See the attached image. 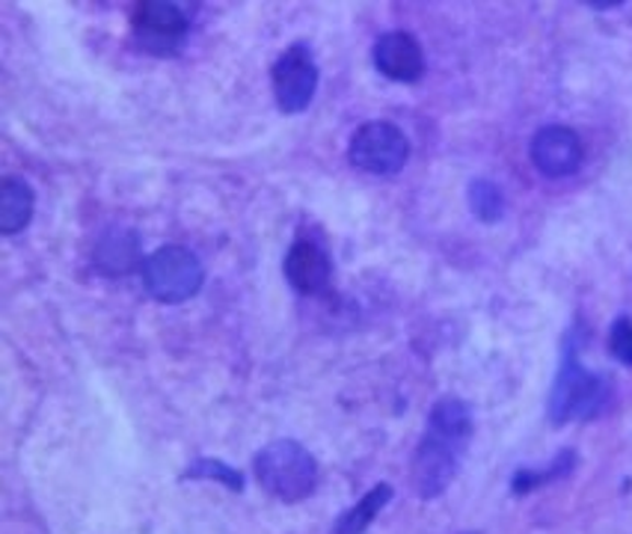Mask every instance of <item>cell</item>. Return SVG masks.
<instances>
[{"label":"cell","instance_id":"5b68a950","mask_svg":"<svg viewBox=\"0 0 632 534\" xmlns=\"http://www.w3.org/2000/svg\"><path fill=\"white\" fill-rule=\"evenodd\" d=\"M351 164L368 175H395L404 170L410 158L407 134L395 123H366L351 140Z\"/></svg>","mask_w":632,"mask_h":534},{"label":"cell","instance_id":"277c9868","mask_svg":"<svg viewBox=\"0 0 632 534\" xmlns=\"http://www.w3.org/2000/svg\"><path fill=\"white\" fill-rule=\"evenodd\" d=\"M143 282L158 303H184L199 294L205 282V267L191 249L166 244L146 258Z\"/></svg>","mask_w":632,"mask_h":534},{"label":"cell","instance_id":"ba28073f","mask_svg":"<svg viewBox=\"0 0 632 534\" xmlns=\"http://www.w3.org/2000/svg\"><path fill=\"white\" fill-rule=\"evenodd\" d=\"M531 164L547 178H567L582 166V140L579 134L567 125H547L531 137L529 146Z\"/></svg>","mask_w":632,"mask_h":534},{"label":"cell","instance_id":"e0dca14e","mask_svg":"<svg viewBox=\"0 0 632 534\" xmlns=\"http://www.w3.org/2000/svg\"><path fill=\"white\" fill-rule=\"evenodd\" d=\"M609 350L612 357L623 365H632V321L618 318L612 324V333H609Z\"/></svg>","mask_w":632,"mask_h":534},{"label":"cell","instance_id":"4fadbf2b","mask_svg":"<svg viewBox=\"0 0 632 534\" xmlns=\"http://www.w3.org/2000/svg\"><path fill=\"white\" fill-rule=\"evenodd\" d=\"M389 499H392V487L389 484H375L354 508H347L345 514L338 516L330 534H366L368 525L375 523L380 511L389 504Z\"/></svg>","mask_w":632,"mask_h":534},{"label":"cell","instance_id":"2e32d148","mask_svg":"<svg viewBox=\"0 0 632 534\" xmlns=\"http://www.w3.org/2000/svg\"><path fill=\"white\" fill-rule=\"evenodd\" d=\"M182 478L184 481H217L223 484V487H229L232 494H241V490H244V475L238 473V469H232L229 463L211 461V457H199V461L191 463V466L184 469Z\"/></svg>","mask_w":632,"mask_h":534},{"label":"cell","instance_id":"8fae6325","mask_svg":"<svg viewBox=\"0 0 632 534\" xmlns=\"http://www.w3.org/2000/svg\"><path fill=\"white\" fill-rule=\"evenodd\" d=\"M330 256L312 241H297L286 256V279L300 294H318L330 282Z\"/></svg>","mask_w":632,"mask_h":534},{"label":"cell","instance_id":"7c38bea8","mask_svg":"<svg viewBox=\"0 0 632 534\" xmlns=\"http://www.w3.org/2000/svg\"><path fill=\"white\" fill-rule=\"evenodd\" d=\"M36 196L33 187L24 178H7L0 185V232L3 235H15L21 229H27L33 217Z\"/></svg>","mask_w":632,"mask_h":534},{"label":"cell","instance_id":"9a60e30c","mask_svg":"<svg viewBox=\"0 0 632 534\" xmlns=\"http://www.w3.org/2000/svg\"><path fill=\"white\" fill-rule=\"evenodd\" d=\"M467 196H470L472 214L479 217L481 223H499L502 214H505V194H502V187L496 182L475 178Z\"/></svg>","mask_w":632,"mask_h":534},{"label":"cell","instance_id":"9c48e42d","mask_svg":"<svg viewBox=\"0 0 632 534\" xmlns=\"http://www.w3.org/2000/svg\"><path fill=\"white\" fill-rule=\"evenodd\" d=\"M371 57H375L378 72L383 74V78H389V81L413 83L425 74V54H422V45L404 31L383 33V36L375 42Z\"/></svg>","mask_w":632,"mask_h":534},{"label":"cell","instance_id":"5bb4252c","mask_svg":"<svg viewBox=\"0 0 632 534\" xmlns=\"http://www.w3.org/2000/svg\"><path fill=\"white\" fill-rule=\"evenodd\" d=\"M573 469H576V452L564 449L547 469H541V473H538V469H522V473L514 475L510 487H514V494H529V490H538L543 484H552L559 481V478H564V475H571Z\"/></svg>","mask_w":632,"mask_h":534},{"label":"cell","instance_id":"30bf717a","mask_svg":"<svg viewBox=\"0 0 632 534\" xmlns=\"http://www.w3.org/2000/svg\"><path fill=\"white\" fill-rule=\"evenodd\" d=\"M92 265L102 277H125L137 270L143 262V247H140V235L128 227L104 229L95 249H92Z\"/></svg>","mask_w":632,"mask_h":534},{"label":"cell","instance_id":"6da1fadb","mask_svg":"<svg viewBox=\"0 0 632 534\" xmlns=\"http://www.w3.org/2000/svg\"><path fill=\"white\" fill-rule=\"evenodd\" d=\"M472 440V410L467 400L439 398L428 413V428L413 454L410 484L418 499H437L458 478L460 461Z\"/></svg>","mask_w":632,"mask_h":534},{"label":"cell","instance_id":"3957f363","mask_svg":"<svg viewBox=\"0 0 632 534\" xmlns=\"http://www.w3.org/2000/svg\"><path fill=\"white\" fill-rule=\"evenodd\" d=\"M253 469L267 494L286 504L303 502L318 487L315 457L297 440L267 442L253 457Z\"/></svg>","mask_w":632,"mask_h":534},{"label":"cell","instance_id":"8992f818","mask_svg":"<svg viewBox=\"0 0 632 534\" xmlns=\"http://www.w3.org/2000/svg\"><path fill=\"white\" fill-rule=\"evenodd\" d=\"M318 90V66L312 48L297 42L274 66V95L283 114L307 111Z\"/></svg>","mask_w":632,"mask_h":534},{"label":"cell","instance_id":"7a4b0ae2","mask_svg":"<svg viewBox=\"0 0 632 534\" xmlns=\"http://www.w3.org/2000/svg\"><path fill=\"white\" fill-rule=\"evenodd\" d=\"M609 383L602 381L600 374H594L579 362V350L576 341L564 345V357H561L559 374L552 383L550 413L552 425H567V421H588L594 416H600L609 404Z\"/></svg>","mask_w":632,"mask_h":534},{"label":"cell","instance_id":"52a82bcc","mask_svg":"<svg viewBox=\"0 0 632 534\" xmlns=\"http://www.w3.org/2000/svg\"><path fill=\"white\" fill-rule=\"evenodd\" d=\"M187 15L182 7L166 0H149L134 12V39L154 57H170L184 45Z\"/></svg>","mask_w":632,"mask_h":534}]
</instances>
